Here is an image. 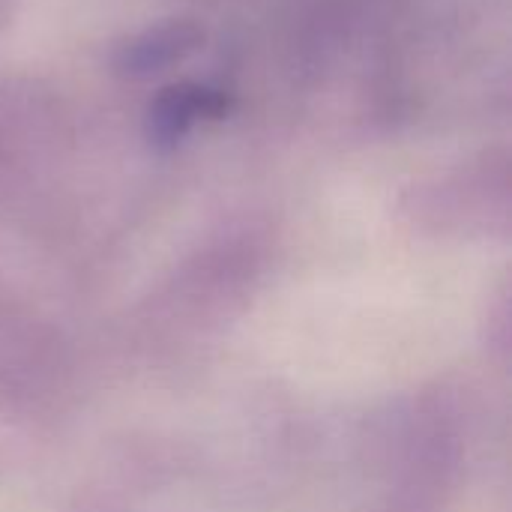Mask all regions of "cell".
Wrapping results in <instances>:
<instances>
[{"label":"cell","mask_w":512,"mask_h":512,"mask_svg":"<svg viewBox=\"0 0 512 512\" xmlns=\"http://www.w3.org/2000/svg\"><path fill=\"white\" fill-rule=\"evenodd\" d=\"M231 111V96L219 87L198 81H177L162 87L144 114V135L153 147H177L195 126L222 120Z\"/></svg>","instance_id":"1"},{"label":"cell","mask_w":512,"mask_h":512,"mask_svg":"<svg viewBox=\"0 0 512 512\" xmlns=\"http://www.w3.org/2000/svg\"><path fill=\"white\" fill-rule=\"evenodd\" d=\"M201 39L204 33L192 21H162L129 36L114 54V69L126 78H153L195 54Z\"/></svg>","instance_id":"2"}]
</instances>
